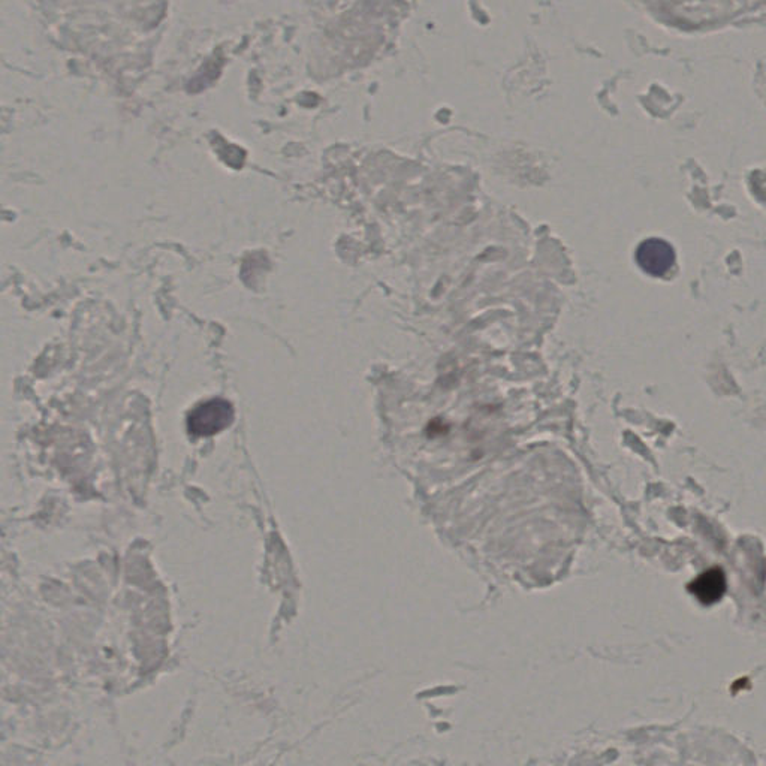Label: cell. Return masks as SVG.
<instances>
[{
    "label": "cell",
    "mask_w": 766,
    "mask_h": 766,
    "mask_svg": "<svg viewBox=\"0 0 766 766\" xmlns=\"http://www.w3.org/2000/svg\"><path fill=\"white\" fill-rule=\"evenodd\" d=\"M234 421V407L222 398L199 403L188 416L189 433L195 437H210L220 433Z\"/></svg>",
    "instance_id": "obj_1"
},
{
    "label": "cell",
    "mask_w": 766,
    "mask_h": 766,
    "mask_svg": "<svg viewBox=\"0 0 766 766\" xmlns=\"http://www.w3.org/2000/svg\"><path fill=\"white\" fill-rule=\"evenodd\" d=\"M636 264L651 277H665L675 267L674 247L662 238H648L639 244L635 253Z\"/></svg>",
    "instance_id": "obj_2"
},
{
    "label": "cell",
    "mask_w": 766,
    "mask_h": 766,
    "mask_svg": "<svg viewBox=\"0 0 766 766\" xmlns=\"http://www.w3.org/2000/svg\"><path fill=\"white\" fill-rule=\"evenodd\" d=\"M689 590L692 591L693 596L698 597L699 602L704 605H713L725 594V574L719 568L708 569L689 585Z\"/></svg>",
    "instance_id": "obj_3"
}]
</instances>
